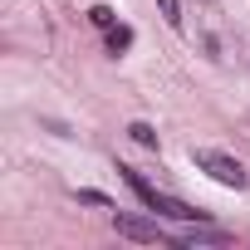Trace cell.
<instances>
[{
    "instance_id": "4",
    "label": "cell",
    "mask_w": 250,
    "mask_h": 250,
    "mask_svg": "<svg viewBox=\"0 0 250 250\" xmlns=\"http://www.w3.org/2000/svg\"><path fill=\"white\" fill-rule=\"evenodd\" d=\"M177 245H235V235L211 230V226H191V230H182V235H177Z\"/></svg>"
},
{
    "instance_id": "5",
    "label": "cell",
    "mask_w": 250,
    "mask_h": 250,
    "mask_svg": "<svg viewBox=\"0 0 250 250\" xmlns=\"http://www.w3.org/2000/svg\"><path fill=\"white\" fill-rule=\"evenodd\" d=\"M128 44H133V30H128V25H113V30H108V49H113V54H123Z\"/></svg>"
},
{
    "instance_id": "7",
    "label": "cell",
    "mask_w": 250,
    "mask_h": 250,
    "mask_svg": "<svg viewBox=\"0 0 250 250\" xmlns=\"http://www.w3.org/2000/svg\"><path fill=\"white\" fill-rule=\"evenodd\" d=\"M157 10H162V20L172 30H182V0H157Z\"/></svg>"
},
{
    "instance_id": "1",
    "label": "cell",
    "mask_w": 250,
    "mask_h": 250,
    "mask_svg": "<svg viewBox=\"0 0 250 250\" xmlns=\"http://www.w3.org/2000/svg\"><path fill=\"white\" fill-rule=\"evenodd\" d=\"M118 172H123V182H128V187L143 196V206H147V211H162V216H172V221H196V211H191L187 201H177V196L157 191V187H152L143 172H133V167H118Z\"/></svg>"
},
{
    "instance_id": "9",
    "label": "cell",
    "mask_w": 250,
    "mask_h": 250,
    "mask_svg": "<svg viewBox=\"0 0 250 250\" xmlns=\"http://www.w3.org/2000/svg\"><path fill=\"white\" fill-rule=\"evenodd\" d=\"M79 201H88V206H113L103 191H79Z\"/></svg>"
},
{
    "instance_id": "8",
    "label": "cell",
    "mask_w": 250,
    "mask_h": 250,
    "mask_svg": "<svg viewBox=\"0 0 250 250\" xmlns=\"http://www.w3.org/2000/svg\"><path fill=\"white\" fill-rule=\"evenodd\" d=\"M88 20H93L98 30H113V20H118V15H113V5H93V10H88Z\"/></svg>"
},
{
    "instance_id": "6",
    "label": "cell",
    "mask_w": 250,
    "mask_h": 250,
    "mask_svg": "<svg viewBox=\"0 0 250 250\" xmlns=\"http://www.w3.org/2000/svg\"><path fill=\"white\" fill-rule=\"evenodd\" d=\"M128 138H133L138 147H157V133L147 128V123H128Z\"/></svg>"
},
{
    "instance_id": "3",
    "label": "cell",
    "mask_w": 250,
    "mask_h": 250,
    "mask_svg": "<svg viewBox=\"0 0 250 250\" xmlns=\"http://www.w3.org/2000/svg\"><path fill=\"white\" fill-rule=\"evenodd\" d=\"M113 230H118L123 240H138V245H162V240H177V235H167L157 221H143V216H123V211H113Z\"/></svg>"
},
{
    "instance_id": "2",
    "label": "cell",
    "mask_w": 250,
    "mask_h": 250,
    "mask_svg": "<svg viewBox=\"0 0 250 250\" xmlns=\"http://www.w3.org/2000/svg\"><path fill=\"white\" fill-rule=\"evenodd\" d=\"M191 162H196L211 182H221V187H235V191H245V187H250L245 167H240L230 152H221V147H196V152H191Z\"/></svg>"
}]
</instances>
